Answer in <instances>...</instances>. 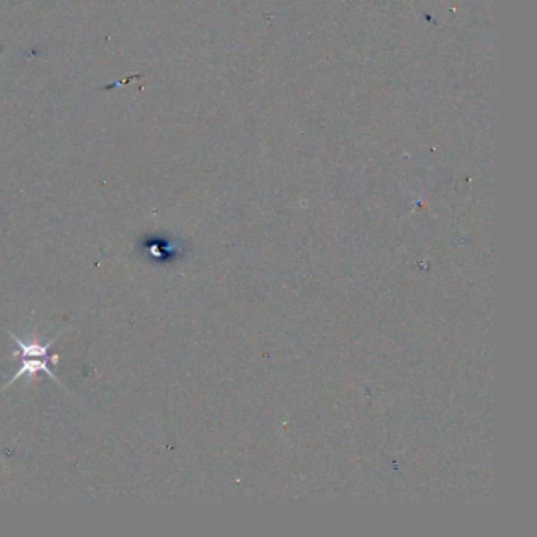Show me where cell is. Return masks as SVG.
<instances>
[{"label": "cell", "mask_w": 537, "mask_h": 537, "mask_svg": "<svg viewBox=\"0 0 537 537\" xmlns=\"http://www.w3.org/2000/svg\"><path fill=\"white\" fill-rule=\"evenodd\" d=\"M63 333H65V329H62L59 334L54 336V338L51 339V340H48L46 344L41 345L40 342H24V340L19 339L15 333L8 331L10 338L16 342L18 347H19V350H21V362H22V366H21V369H19V371L15 375H13V378L8 381V383L4 386V390H6V387H10L13 383H15L16 380L22 378V377L35 378L40 372H44L49 378H53L54 381H57V383L62 385L60 380L57 378L55 375H54V372L49 369V362L59 364L60 354H53V357H51L49 350H51V347H53L54 342L59 339Z\"/></svg>", "instance_id": "6da1fadb"}]
</instances>
